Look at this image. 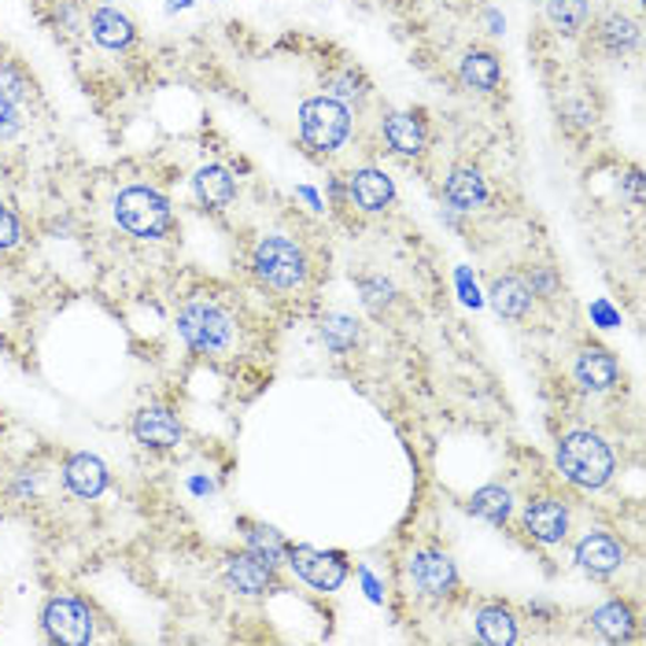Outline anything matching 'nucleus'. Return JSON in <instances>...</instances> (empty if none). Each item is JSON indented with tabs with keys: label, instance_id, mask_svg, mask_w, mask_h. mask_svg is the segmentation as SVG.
I'll return each instance as SVG.
<instances>
[{
	"label": "nucleus",
	"instance_id": "obj_5",
	"mask_svg": "<svg viewBox=\"0 0 646 646\" xmlns=\"http://www.w3.org/2000/svg\"><path fill=\"white\" fill-rule=\"evenodd\" d=\"M251 267H256V274L262 277L267 285L281 288V292H288V288H299L307 281V256L304 248L296 245V240L288 237H262L256 245V256H251Z\"/></svg>",
	"mask_w": 646,
	"mask_h": 646
},
{
	"label": "nucleus",
	"instance_id": "obj_33",
	"mask_svg": "<svg viewBox=\"0 0 646 646\" xmlns=\"http://www.w3.org/2000/svg\"><path fill=\"white\" fill-rule=\"evenodd\" d=\"M362 292H366L369 307H380V304H388V299H391V285L388 281H366Z\"/></svg>",
	"mask_w": 646,
	"mask_h": 646
},
{
	"label": "nucleus",
	"instance_id": "obj_16",
	"mask_svg": "<svg viewBox=\"0 0 646 646\" xmlns=\"http://www.w3.org/2000/svg\"><path fill=\"white\" fill-rule=\"evenodd\" d=\"M226 580L240 595H267V587L274 584V565H267L256 554H233L226 561Z\"/></svg>",
	"mask_w": 646,
	"mask_h": 646
},
{
	"label": "nucleus",
	"instance_id": "obj_22",
	"mask_svg": "<svg viewBox=\"0 0 646 646\" xmlns=\"http://www.w3.org/2000/svg\"><path fill=\"white\" fill-rule=\"evenodd\" d=\"M491 307L499 310L503 318H525L528 307H533V288H528L521 277H499L491 285Z\"/></svg>",
	"mask_w": 646,
	"mask_h": 646
},
{
	"label": "nucleus",
	"instance_id": "obj_3",
	"mask_svg": "<svg viewBox=\"0 0 646 646\" xmlns=\"http://www.w3.org/2000/svg\"><path fill=\"white\" fill-rule=\"evenodd\" d=\"M178 332H181V340L200 355H226L233 348V337H237L229 310L218 307L215 299H207V296H196L178 310Z\"/></svg>",
	"mask_w": 646,
	"mask_h": 646
},
{
	"label": "nucleus",
	"instance_id": "obj_19",
	"mask_svg": "<svg viewBox=\"0 0 646 646\" xmlns=\"http://www.w3.org/2000/svg\"><path fill=\"white\" fill-rule=\"evenodd\" d=\"M458 78H461V86L473 89V92H495L503 82V63H499V56L495 52L473 49V52L461 56Z\"/></svg>",
	"mask_w": 646,
	"mask_h": 646
},
{
	"label": "nucleus",
	"instance_id": "obj_25",
	"mask_svg": "<svg viewBox=\"0 0 646 646\" xmlns=\"http://www.w3.org/2000/svg\"><path fill=\"white\" fill-rule=\"evenodd\" d=\"M595 628L603 632L609 643H620V639H632V632H636V617H632V609L625 603H606L595 609Z\"/></svg>",
	"mask_w": 646,
	"mask_h": 646
},
{
	"label": "nucleus",
	"instance_id": "obj_14",
	"mask_svg": "<svg viewBox=\"0 0 646 646\" xmlns=\"http://www.w3.org/2000/svg\"><path fill=\"white\" fill-rule=\"evenodd\" d=\"M89 33H92V41H97L100 49H108V52L130 49L133 38H137L130 16H122V11L111 8V4H103V8L92 11V16H89Z\"/></svg>",
	"mask_w": 646,
	"mask_h": 646
},
{
	"label": "nucleus",
	"instance_id": "obj_20",
	"mask_svg": "<svg viewBox=\"0 0 646 646\" xmlns=\"http://www.w3.org/2000/svg\"><path fill=\"white\" fill-rule=\"evenodd\" d=\"M447 203L455 211H477V207L488 203V181L477 167H455L451 178H447Z\"/></svg>",
	"mask_w": 646,
	"mask_h": 646
},
{
	"label": "nucleus",
	"instance_id": "obj_6",
	"mask_svg": "<svg viewBox=\"0 0 646 646\" xmlns=\"http://www.w3.org/2000/svg\"><path fill=\"white\" fill-rule=\"evenodd\" d=\"M41 625L49 632L52 643H63V646H86L92 639V614L82 598H74V595L49 598L41 614Z\"/></svg>",
	"mask_w": 646,
	"mask_h": 646
},
{
	"label": "nucleus",
	"instance_id": "obj_12",
	"mask_svg": "<svg viewBox=\"0 0 646 646\" xmlns=\"http://www.w3.org/2000/svg\"><path fill=\"white\" fill-rule=\"evenodd\" d=\"M63 480H67V488L78 495V499H100L103 488H108V466H103L97 455L78 451V455L67 458Z\"/></svg>",
	"mask_w": 646,
	"mask_h": 646
},
{
	"label": "nucleus",
	"instance_id": "obj_34",
	"mask_svg": "<svg viewBox=\"0 0 646 646\" xmlns=\"http://www.w3.org/2000/svg\"><path fill=\"white\" fill-rule=\"evenodd\" d=\"M628 192H632V200H643V181H639V170H632L628 175Z\"/></svg>",
	"mask_w": 646,
	"mask_h": 646
},
{
	"label": "nucleus",
	"instance_id": "obj_1",
	"mask_svg": "<svg viewBox=\"0 0 646 646\" xmlns=\"http://www.w3.org/2000/svg\"><path fill=\"white\" fill-rule=\"evenodd\" d=\"M558 469L565 473V480H573L576 488H603L609 484L617 469L614 447H609L598 433H565L558 444Z\"/></svg>",
	"mask_w": 646,
	"mask_h": 646
},
{
	"label": "nucleus",
	"instance_id": "obj_32",
	"mask_svg": "<svg viewBox=\"0 0 646 646\" xmlns=\"http://www.w3.org/2000/svg\"><path fill=\"white\" fill-rule=\"evenodd\" d=\"M22 130V111L19 103L11 100H0V141H11Z\"/></svg>",
	"mask_w": 646,
	"mask_h": 646
},
{
	"label": "nucleus",
	"instance_id": "obj_28",
	"mask_svg": "<svg viewBox=\"0 0 646 646\" xmlns=\"http://www.w3.org/2000/svg\"><path fill=\"white\" fill-rule=\"evenodd\" d=\"M248 550L256 554V558H262L267 565H277L285 558L288 544L281 539V533H274V528H251L248 533Z\"/></svg>",
	"mask_w": 646,
	"mask_h": 646
},
{
	"label": "nucleus",
	"instance_id": "obj_27",
	"mask_svg": "<svg viewBox=\"0 0 646 646\" xmlns=\"http://www.w3.org/2000/svg\"><path fill=\"white\" fill-rule=\"evenodd\" d=\"M30 92H33L30 74L22 71L16 60H0V100L22 103V100H30Z\"/></svg>",
	"mask_w": 646,
	"mask_h": 646
},
{
	"label": "nucleus",
	"instance_id": "obj_17",
	"mask_svg": "<svg viewBox=\"0 0 646 646\" xmlns=\"http://www.w3.org/2000/svg\"><path fill=\"white\" fill-rule=\"evenodd\" d=\"M573 369H576L580 388H587V391H609L617 385V374H620L617 359L606 348H584L580 355H576Z\"/></svg>",
	"mask_w": 646,
	"mask_h": 646
},
{
	"label": "nucleus",
	"instance_id": "obj_23",
	"mask_svg": "<svg viewBox=\"0 0 646 646\" xmlns=\"http://www.w3.org/2000/svg\"><path fill=\"white\" fill-rule=\"evenodd\" d=\"M477 636L488 646H514L517 643V620L510 609L484 606L477 614Z\"/></svg>",
	"mask_w": 646,
	"mask_h": 646
},
{
	"label": "nucleus",
	"instance_id": "obj_13",
	"mask_svg": "<svg viewBox=\"0 0 646 646\" xmlns=\"http://www.w3.org/2000/svg\"><path fill=\"white\" fill-rule=\"evenodd\" d=\"M576 561H580V569H587L592 576H606L625 565V547H620L609 533H587L580 544H576Z\"/></svg>",
	"mask_w": 646,
	"mask_h": 646
},
{
	"label": "nucleus",
	"instance_id": "obj_26",
	"mask_svg": "<svg viewBox=\"0 0 646 646\" xmlns=\"http://www.w3.org/2000/svg\"><path fill=\"white\" fill-rule=\"evenodd\" d=\"M469 510L484 517V521H491V525H503L506 517H510V491L499 488V484H488V488H480V491H473V499H469Z\"/></svg>",
	"mask_w": 646,
	"mask_h": 646
},
{
	"label": "nucleus",
	"instance_id": "obj_4",
	"mask_svg": "<svg viewBox=\"0 0 646 646\" xmlns=\"http://www.w3.org/2000/svg\"><path fill=\"white\" fill-rule=\"evenodd\" d=\"M299 137L310 152L332 156L340 152L344 141L351 137V111L348 103L332 100V97H315L299 108Z\"/></svg>",
	"mask_w": 646,
	"mask_h": 646
},
{
	"label": "nucleus",
	"instance_id": "obj_31",
	"mask_svg": "<svg viewBox=\"0 0 646 646\" xmlns=\"http://www.w3.org/2000/svg\"><path fill=\"white\" fill-rule=\"evenodd\" d=\"M19 240H22V226H19L16 211H8V207L0 203V251L16 248Z\"/></svg>",
	"mask_w": 646,
	"mask_h": 646
},
{
	"label": "nucleus",
	"instance_id": "obj_21",
	"mask_svg": "<svg viewBox=\"0 0 646 646\" xmlns=\"http://www.w3.org/2000/svg\"><path fill=\"white\" fill-rule=\"evenodd\" d=\"M595 38L609 56H625L639 44V22L625 16V11H609L606 19H598Z\"/></svg>",
	"mask_w": 646,
	"mask_h": 646
},
{
	"label": "nucleus",
	"instance_id": "obj_8",
	"mask_svg": "<svg viewBox=\"0 0 646 646\" xmlns=\"http://www.w3.org/2000/svg\"><path fill=\"white\" fill-rule=\"evenodd\" d=\"M181 421L175 410L167 407H145L137 410L133 418V440L141 447H152V451H170V447L181 444Z\"/></svg>",
	"mask_w": 646,
	"mask_h": 646
},
{
	"label": "nucleus",
	"instance_id": "obj_29",
	"mask_svg": "<svg viewBox=\"0 0 646 646\" xmlns=\"http://www.w3.org/2000/svg\"><path fill=\"white\" fill-rule=\"evenodd\" d=\"M321 326H326L321 329V337H326L332 351H348V348H355V340H359V326L344 315H332V318L321 321Z\"/></svg>",
	"mask_w": 646,
	"mask_h": 646
},
{
	"label": "nucleus",
	"instance_id": "obj_11",
	"mask_svg": "<svg viewBox=\"0 0 646 646\" xmlns=\"http://www.w3.org/2000/svg\"><path fill=\"white\" fill-rule=\"evenodd\" d=\"M380 133H385L391 152H399V156H421L425 141H429L425 122L414 111H388L385 122H380Z\"/></svg>",
	"mask_w": 646,
	"mask_h": 646
},
{
	"label": "nucleus",
	"instance_id": "obj_18",
	"mask_svg": "<svg viewBox=\"0 0 646 646\" xmlns=\"http://www.w3.org/2000/svg\"><path fill=\"white\" fill-rule=\"evenodd\" d=\"M192 192H196V200H200L207 211H222V207L233 203V196H237V181L233 175H229L226 167H200L196 170V178H192Z\"/></svg>",
	"mask_w": 646,
	"mask_h": 646
},
{
	"label": "nucleus",
	"instance_id": "obj_15",
	"mask_svg": "<svg viewBox=\"0 0 646 646\" xmlns=\"http://www.w3.org/2000/svg\"><path fill=\"white\" fill-rule=\"evenodd\" d=\"M525 528L539 544H561L569 533V510L558 499H536L525 510Z\"/></svg>",
	"mask_w": 646,
	"mask_h": 646
},
{
	"label": "nucleus",
	"instance_id": "obj_7",
	"mask_svg": "<svg viewBox=\"0 0 646 646\" xmlns=\"http://www.w3.org/2000/svg\"><path fill=\"white\" fill-rule=\"evenodd\" d=\"M285 554L299 580L318 587V592H337V587L348 580V565H344L337 554H326L315 547H288Z\"/></svg>",
	"mask_w": 646,
	"mask_h": 646
},
{
	"label": "nucleus",
	"instance_id": "obj_2",
	"mask_svg": "<svg viewBox=\"0 0 646 646\" xmlns=\"http://www.w3.org/2000/svg\"><path fill=\"white\" fill-rule=\"evenodd\" d=\"M115 222L137 240H159L175 226V211L163 192H156L152 185H130L115 196Z\"/></svg>",
	"mask_w": 646,
	"mask_h": 646
},
{
	"label": "nucleus",
	"instance_id": "obj_9",
	"mask_svg": "<svg viewBox=\"0 0 646 646\" xmlns=\"http://www.w3.org/2000/svg\"><path fill=\"white\" fill-rule=\"evenodd\" d=\"M410 576L414 584L421 587L429 598H447L455 592L458 584V573H455V561L447 558L440 550H418L410 558Z\"/></svg>",
	"mask_w": 646,
	"mask_h": 646
},
{
	"label": "nucleus",
	"instance_id": "obj_10",
	"mask_svg": "<svg viewBox=\"0 0 646 646\" xmlns=\"http://www.w3.org/2000/svg\"><path fill=\"white\" fill-rule=\"evenodd\" d=\"M348 196H351V203L359 207V211L377 215V211H385L391 200H396V185H391V178L385 175V170L362 167V170H351Z\"/></svg>",
	"mask_w": 646,
	"mask_h": 646
},
{
	"label": "nucleus",
	"instance_id": "obj_24",
	"mask_svg": "<svg viewBox=\"0 0 646 646\" xmlns=\"http://www.w3.org/2000/svg\"><path fill=\"white\" fill-rule=\"evenodd\" d=\"M547 19L565 38H576L592 19V4L587 0H547Z\"/></svg>",
	"mask_w": 646,
	"mask_h": 646
},
{
	"label": "nucleus",
	"instance_id": "obj_30",
	"mask_svg": "<svg viewBox=\"0 0 646 646\" xmlns=\"http://www.w3.org/2000/svg\"><path fill=\"white\" fill-rule=\"evenodd\" d=\"M329 97L332 100H362L366 97V89H362V82H359V74L355 71H344V74H332L329 78Z\"/></svg>",
	"mask_w": 646,
	"mask_h": 646
}]
</instances>
